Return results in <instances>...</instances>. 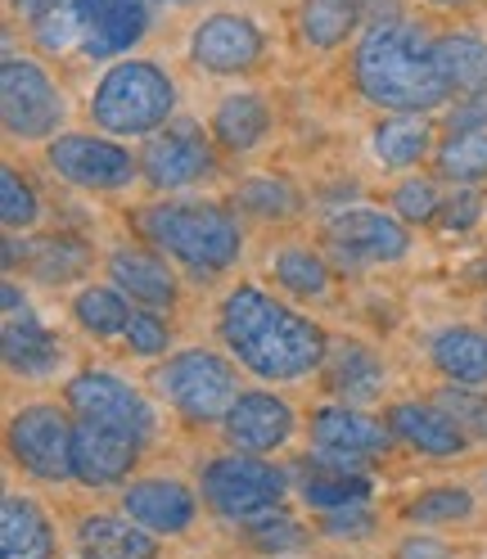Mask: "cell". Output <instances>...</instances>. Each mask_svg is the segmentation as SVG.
<instances>
[{
	"label": "cell",
	"mask_w": 487,
	"mask_h": 559,
	"mask_svg": "<svg viewBox=\"0 0 487 559\" xmlns=\"http://www.w3.org/2000/svg\"><path fill=\"white\" fill-rule=\"evenodd\" d=\"M222 338L239 357L243 370L258 379H302L325 361V334L317 321L298 317L294 307L275 302L271 294L239 285L222 302Z\"/></svg>",
	"instance_id": "cell-1"
},
{
	"label": "cell",
	"mask_w": 487,
	"mask_h": 559,
	"mask_svg": "<svg viewBox=\"0 0 487 559\" xmlns=\"http://www.w3.org/2000/svg\"><path fill=\"white\" fill-rule=\"evenodd\" d=\"M357 86L370 104L379 109H397V114H425L438 109L447 99V78L438 68L433 41H425L415 27L406 23H379L366 32V41L357 46L353 59Z\"/></svg>",
	"instance_id": "cell-2"
},
{
	"label": "cell",
	"mask_w": 487,
	"mask_h": 559,
	"mask_svg": "<svg viewBox=\"0 0 487 559\" xmlns=\"http://www.w3.org/2000/svg\"><path fill=\"white\" fill-rule=\"evenodd\" d=\"M141 230L158 243L163 253H171L177 262L213 275L226 271L239 249H243V235L235 226L230 213L213 203H158L141 213Z\"/></svg>",
	"instance_id": "cell-3"
},
{
	"label": "cell",
	"mask_w": 487,
	"mask_h": 559,
	"mask_svg": "<svg viewBox=\"0 0 487 559\" xmlns=\"http://www.w3.org/2000/svg\"><path fill=\"white\" fill-rule=\"evenodd\" d=\"M177 109V91H171L167 73L145 59H131L109 68V78L99 82L91 114L109 135H150L163 122H171Z\"/></svg>",
	"instance_id": "cell-4"
},
{
	"label": "cell",
	"mask_w": 487,
	"mask_h": 559,
	"mask_svg": "<svg viewBox=\"0 0 487 559\" xmlns=\"http://www.w3.org/2000/svg\"><path fill=\"white\" fill-rule=\"evenodd\" d=\"M285 487L289 478L249 451H235V456H222L203 469V501L222 519H258L271 506H281Z\"/></svg>",
	"instance_id": "cell-5"
},
{
	"label": "cell",
	"mask_w": 487,
	"mask_h": 559,
	"mask_svg": "<svg viewBox=\"0 0 487 559\" xmlns=\"http://www.w3.org/2000/svg\"><path fill=\"white\" fill-rule=\"evenodd\" d=\"M163 389H167L171 406H177L186 419H194V425H207V419H226V411L239 397L235 370L217 353H203V347H190V353L167 361Z\"/></svg>",
	"instance_id": "cell-6"
},
{
	"label": "cell",
	"mask_w": 487,
	"mask_h": 559,
	"mask_svg": "<svg viewBox=\"0 0 487 559\" xmlns=\"http://www.w3.org/2000/svg\"><path fill=\"white\" fill-rule=\"evenodd\" d=\"M0 114H5L10 135L41 140L63 118V95L55 91V82L41 63L5 59V68H0Z\"/></svg>",
	"instance_id": "cell-7"
},
{
	"label": "cell",
	"mask_w": 487,
	"mask_h": 559,
	"mask_svg": "<svg viewBox=\"0 0 487 559\" xmlns=\"http://www.w3.org/2000/svg\"><path fill=\"white\" fill-rule=\"evenodd\" d=\"M10 451L14 461L46 483L73 478V425L59 406H27L10 419Z\"/></svg>",
	"instance_id": "cell-8"
},
{
	"label": "cell",
	"mask_w": 487,
	"mask_h": 559,
	"mask_svg": "<svg viewBox=\"0 0 487 559\" xmlns=\"http://www.w3.org/2000/svg\"><path fill=\"white\" fill-rule=\"evenodd\" d=\"M50 167L59 171L63 181H73L82 190H122L135 177V163L122 145L99 135H59L50 145Z\"/></svg>",
	"instance_id": "cell-9"
},
{
	"label": "cell",
	"mask_w": 487,
	"mask_h": 559,
	"mask_svg": "<svg viewBox=\"0 0 487 559\" xmlns=\"http://www.w3.org/2000/svg\"><path fill=\"white\" fill-rule=\"evenodd\" d=\"M68 406H73L82 419H99V425L127 429L131 438H141V442L154 429L150 402L135 393L131 383H122L114 374H99V370H82L73 383H68Z\"/></svg>",
	"instance_id": "cell-10"
},
{
	"label": "cell",
	"mask_w": 487,
	"mask_h": 559,
	"mask_svg": "<svg viewBox=\"0 0 487 559\" xmlns=\"http://www.w3.org/2000/svg\"><path fill=\"white\" fill-rule=\"evenodd\" d=\"M135 456H141V438L78 415V425H73V478H82L86 487H114L135 469Z\"/></svg>",
	"instance_id": "cell-11"
},
{
	"label": "cell",
	"mask_w": 487,
	"mask_h": 559,
	"mask_svg": "<svg viewBox=\"0 0 487 559\" xmlns=\"http://www.w3.org/2000/svg\"><path fill=\"white\" fill-rule=\"evenodd\" d=\"M141 171L154 190H181L190 181H199L207 171V145H203V131L190 118L167 122L163 135H154L145 145Z\"/></svg>",
	"instance_id": "cell-12"
},
{
	"label": "cell",
	"mask_w": 487,
	"mask_h": 559,
	"mask_svg": "<svg viewBox=\"0 0 487 559\" xmlns=\"http://www.w3.org/2000/svg\"><path fill=\"white\" fill-rule=\"evenodd\" d=\"M289 433H294V411L275 393H239L235 406L226 411V438L235 451H249V456L285 447Z\"/></svg>",
	"instance_id": "cell-13"
},
{
	"label": "cell",
	"mask_w": 487,
	"mask_h": 559,
	"mask_svg": "<svg viewBox=\"0 0 487 559\" xmlns=\"http://www.w3.org/2000/svg\"><path fill=\"white\" fill-rule=\"evenodd\" d=\"M258 55H262V32L235 14L203 19L190 37V59L207 68V73H239V68L258 63Z\"/></svg>",
	"instance_id": "cell-14"
},
{
	"label": "cell",
	"mask_w": 487,
	"mask_h": 559,
	"mask_svg": "<svg viewBox=\"0 0 487 559\" xmlns=\"http://www.w3.org/2000/svg\"><path fill=\"white\" fill-rule=\"evenodd\" d=\"M82 23H86V55L109 59L131 50L150 32V5L145 0H78Z\"/></svg>",
	"instance_id": "cell-15"
},
{
	"label": "cell",
	"mask_w": 487,
	"mask_h": 559,
	"mask_svg": "<svg viewBox=\"0 0 487 559\" xmlns=\"http://www.w3.org/2000/svg\"><path fill=\"white\" fill-rule=\"evenodd\" d=\"M330 239L357 262H397L411 249V235L397 222H389L384 213H370V207L338 213L330 222Z\"/></svg>",
	"instance_id": "cell-16"
},
{
	"label": "cell",
	"mask_w": 487,
	"mask_h": 559,
	"mask_svg": "<svg viewBox=\"0 0 487 559\" xmlns=\"http://www.w3.org/2000/svg\"><path fill=\"white\" fill-rule=\"evenodd\" d=\"M302 469H311L302 478V501L311 510H338L370 497V478L361 474L357 456H338V451L317 447V456H307Z\"/></svg>",
	"instance_id": "cell-17"
},
{
	"label": "cell",
	"mask_w": 487,
	"mask_h": 559,
	"mask_svg": "<svg viewBox=\"0 0 487 559\" xmlns=\"http://www.w3.org/2000/svg\"><path fill=\"white\" fill-rule=\"evenodd\" d=\"M389 429L393 438H402L406 447L425 451V456H456L470 447L465 429L451 419L438 402H397L389 411Z\"/></svg>",
	"instance_id": "cell-18"
},
{
	"label": "cell",
	"mask_w": 487,
	"mask_h": 559,
	"mask_svg": "<svg viewBox=\"0 0 487 559\" xmlns=\"http://www.w3.org/2000/svg\"><path fill=\"white\" fill-rule=\"evenodd\" d=\"M389 425H379L375 415L366 411H353V406H325L317 411V419H311V438H317V447L325 451H338V456H375V451L389 447Z\"/></svg>",
	"instance_id": "cell-19"
},
{
	"label": "cell",
	"mask_w": 487,
	"mask_h": 559,
	"mask_svg": "<svg viewBox=\"0 0 487 559\" xmlns=\"http://www.w3.org/2000/svg\"><path fill=\"white\" fill-rule=\"evenodd\" d=\"M122 510L150 533H186L194 523V497L181 483H163V478L131 483L122 492Z\"/></svg>",
	"instance_id": "cell-20"
},
{
	"label": "cell",
	"mask_w": 487,
	"mask_h": 559,
	"mask_svg": "<svg viewBox=\"0 0 487 559\" xmlns=\"http://www.w3.org/2000/svg\"><path fill=\"white\" fill-rule=\"evenodd\" d=\"M0 559H55V533L37 501L5 497V510H0Z\"/></svg>",
	"instance_id": "cell-21"
},
{
	"label": "cell",
	"mask_w": 487,
	"mask_h": 559,
	"mask_svg": "<svg viewBox=\"0 0 487 559\" xmlns=\"http://www.w3.org/2000/svg\"><path fill=\"white\" fill-rule=\"evenodd\" d=\"M109 275L114 285L122 294H131V302L141 307H167L171 298H177V280H171V271L154 258V253H141V249H118L109 258Z\"/></svg>",
	"instance_id": "cell-22"
},
{
	"label": "cell",
	"mask_w": 487,
	"mask_h": 559,
	"mask_svg": "<svg viewBox=\"0 0 487 559\" xmlns=\"http://www.w3.org/2000/svg\"><path fill=\"white\" fill-rule=\"evenodd\" d=\"M78 542L91 559H154V537L135 519H109V514L82 519Z\"/></svg>",
	"instance_id": "cell-23"
},
{
	"label": "cell",
	"mask_w": 487,
	"mask_h": 559,
	"mask_svg": "<svg viewBox=\"0 0 487 559\" xmlns=\"http://www.w3.org/2000/svg\"><path fill=\"white\" fill-rule=\"evenodd\" d=\"M429 353H433V366L447 374V379H456V383H470V389H478V383H487V334L483 330H442L433 343H429Z\"/></svg>",
	"instance_id": "cell-24"
},
{
	"label": "cell",
	"mask_w": 487,
	"mask_h": 559,
	"mask_svg": "<svg viewBox=\"0 0 487 559\" xmlns=\"http://www.w3.org/2000/svg\"><path fill=\"white\" fill-rule=\"evenodd\" d=\"M438 68L451 91L461 95H487V41L465 37V32H451V37L433 41Z\"/></svg>",
	"instance_id": "cell-25"
},
{
	"label": "cell",
	"mask_w": 487,
	"mask_h": 559,
	"mask_svg": "<svg viewBox=\"0 0 487 559\" xmlns=\"http://www.w3.org/2000/svg\"><path fill=\"white\" fill-rule=\"evenodd\" d=\"M0 353L14 374H46L59 361V343L46 325H37L32 317H5V334H0Z\"/></svg>",
	"instance_id": "cell-26"
},
{
	"label": "cell",
	"mask_w": 487,
	"mask_h": 559,
	"mask_svg": "<svg viewBox=\"0 0 487 559\" xmlns=\"http://www.w3.org/2000/svg\"><path fill=\"white\" fill-rule=\"evenodd\" d=\"M379 383H384V366L370 347L361 343H343L334 361H330V389L347 402H370L379 393Z\"/></svg>",
	"instance_id": "cell-27"
},
{
	"label": "cell",
	"mask_w": 487,
	"mask_h": 559,
	"mask_svg": "<svg viewBox=\"0 0 487 559\" xmlns=\"http://www.w3.org/2000/svg\"><path fill=\"white\" fill-rule=\"evenodd\" d=\"M266 127H271V114H266V104L258 95H230L217 109V118H213L217 140L226 150H235V154L253 150L258 140L266 135Z\"/></svg>",
	"instance_id": "cell-28"
},
{
	"label": "cell",
	"mask_w": 487,
	"mask_h": 559,
	"mask_svg": "<svg viewBox=\"0 0 487 559\" xmlns=\"http://www.w3.org/2000/svg\"><path fill=\"white\" fill-rule=\"evenodd\" d=\"M298 27H302V37L311 46L330 50V46L347 41V32L357 27V5L353 0H302Z\"/></svg>",
	"instance_id": "cell-29"
},
{
	"label": "cell",
	"mask_w": 487,
	"mask_h": 559,
	"mask_svg": "<svg viewBox=\"0 0 487 559\" xmlns=\"http://www.w3.org/2000/svg\"><path fill=\"white\" fill-rule=\"evenodd\" d=\"M429 150V122L425 118H389L375 131V158L384 167H411Z\"/></svg>",
	"instance_id": "cell-30"
},
{
	"label": "cell",
	"mask_w": 487,
	"mask_h": 559,
	"mask_svg": "<svg viewBox=\"0 0 487 559\" xmlns=\"http://www.w3.org/2000/svg\"><path fill=\"white\" fill-rule=\"evenodd\" d=\"M271 271H275V285L298 298H325V289H330V266L307 249H285Z\"/></svg>",
	"instance_id": "cell-31"
},
{
	"label": "cell",
	"mask_w": 487,
	"mask_h": 559,
	"mask_svg": "<svg viewBox=\"0 0 487 559\" xmlns=\"http://www.w3.org/2000/svg\"><path fill=\"white\" fill-rule=\"evenodd\" d=\"M438 171L447 181H483L487 177V131H456L438 150Z\"/></svg>",
	"instance_id": "cell-32"
},
{
	"label": "cell",
	"mask_w": 487,
	"mask_h": 559,
	"mask_svg": "<svg viewBox=\"0 0 487 559\" xmlns=\"http://www.w3.org/2000/svg\"><path fill=\"white\" fill-rule=\"evenodd\" d=\"M73 317L82 321V330H91V334H118V330H127V321H131V311H127V302H122V289H86V294H78V302H73Z\"/></svg>",
	"instance_id": "cell-33"
},
{
	"label": "cell",
	"mask_w": 487,
	"mask_h": 559,
	"mask_svg": "<svg viewBox=\"0 0 487 559\" xmlns=\"http://www.w3.org/2000/svg\"><path fill=\"white\" fill-rule=\"evenodd\" d=\"M302 523L298 519H289L285 510H266V514H258V519H249V542L258 546V550H266V555H285V550H298L302 546Z\"/></svg>",
	"instance_id": "cell-34"
},
{
	"label": "cell",
	"mask_w": 487,
	"mask_h": 559,
	"mask_svg": "<svg viewBox=\"0 0 487 559\" xmlns=\"http://www.w3.org/2000/svg\"><path fill=\"white\" fill-rule=\"evenodd\" d=\"M433 402L456 419L470 442H487V397L483 393H470V383H456V389H442Z\"/></svg>",
	"instance_id": "cell-35"
},
{
	"label": "cell",
	"mask_w": 487,
	"mask_h": 559,
	"mask_svg": "<svg viewBox=\"0 0 487 559\" xmlns=\"http://www.w3.org/2000/svg\"><path fill=\"white\" fill-rule=\"evenodd\" d=\"M415 523H456V519H470L474 514V497L465 487H433L420 501H411L406 510Z\"/></svg>",
	"instance_id": "cell-36"
},
{
	"label": "cell",
	"mask_w": 487,
	"mask_h": 559,
	"mask_svg": "<svg viewBox=\"0 0 487 559\" xmlns=\"http://www.w3.org/2000/svg\"><path fill=\"white\" fill-rule=\"evenodd\" d=\"M32 32H37V46L46 50H63L86 37V23H82V10L78 0H63V5H55L50 14H41L37 23H32Z\"/></svg>",
	"instance_id": "cell-37"
},
{
	"label": "cell",
	"mask_w": 487,
	"mask_h": 559,
	"mask_svg": "<svg viewBox=\"0 0 487 559\" xmlns=\"http://www.w3.org/2000/svg\"><path fill=\"white\" fill-rule=\"evenodd\" d=\"M0 222H5V230H23L37 222V194L14 167L0 171Z\"/></svg>",
	"instance_id": "cell-38"
},
{
	"label": "cell",
	"mask_w": 487,
	"mask_h": 559,
	"mask_svg": "<svg viewBox=\"0 0 487 559\" xmlns=\"http://www.w3.org/2000/svg\"><path fill=\"white\" fill-rule=\"evenodd\" d=\"M294 203H298V199H294V190H289L285 181H249V186H243V194H239L243 213L266 217V222L294 213Z\"/></svg>",
	"instance_id": "cell-39"
},
{
	"label": "cell",
	"mask_w": 487,
	"mask_h": 559,
	"mask_svg": "<svg viewBox=\"0 0 487 559\" xmlns=\"http://www.w3.org/2000/svg\"><path fill=\"white\" fill-rule=\"evenodd\" d=\"M393 207L402 213V222H433V217L442 213V199H438V186H433V181L411 177V181L397 186Z\"/></svg>",
	"instance_id": "cell-40"
},
{
	"label": "cell",
	"mask_w": 487,
	"mask_h": 559,
	"mask_svg": "<svg viewBox=\"0 0 487 559\" xmlns=\"http://www.w3.org/2000/svg\"><path fill=\"white\" fill-rule=\"evenodd\" d=\"M127 343H131V353H141V357H154V353H163L167 347V330H163V321L154 317V311L145 307V311H131V321H127Z\"/></svg>",
	"instance_id": "cell-41"
},
{
	"label": "cell",
	"mask_w": 487,
	"mask_h": 559,
	"mask_svg": "<svg viewBox=\"0 0 487 559\" xmlns=\"http://www.w3.org/2000/svg\"><path fill=\"white\" fill-rule=\"evenodd\" d=\"M478 213H483V190H478V186H461L456 194L442 203V213H438V217H442L447 230H456V235H461V230H470V226L478 222Z\"/></svg>",
	"instance_id": "cell-42"
},
{
	"label": "cell",
	"mask_w": 487,
	"mask_h": 559,
	"mask_svg": "<svg viewBox=\"0 0 487 559\" xmlns=\"http://www.w3.org/2000/svg\"><path fill=\"white\" fill-rule=\"evenodd\" d=\"M370 528H375V519L361 510V501L325 510V533H334V537H366Z\"/></svg>",
	"instance_id": "cell-43"
},
{
	"label": "cell",
	"mask_w": 487,
	"mask_h": 559,
	"mask_svg": "<svg viewBox=\"0 0 487 559\" xmlns=\"http://www.w3.org/2000/svg\"><path fill=\"white\" fill-rule=\"evenodd\" d=\"M447 127H451V135H456V131H483L487 127V95H474L465 109H456L447 118Z\"/></svg>",
	"instance_id": "cell-44"
},
{
	"label": "cell",
	"mask_w": 487,
	"mask_h": 559,
	"mask_svg": "<svg viewBox=\"0 0 487 559\" xmlns=\"http://www.w3.org/2000/svg\"><path fill=\"white\" fill-rule=\"evenodd\" d=\"M397 559H447V546L429 542V537H411L397 546Z\"/></svg>",
	"instance_id": "cell-45"
},
{
	"label": "cell",
	"mask_w": 487,
	"mask_h": 559,
	"mask_svg": "<svg viewBox=\"0 0 487 559\" xmlns=\"http://www.w3.org/2000/svg\"><path fill=\"white\" fill-rule=\"evenodd\" d=\"M55 5H63V0H14V10H19L23 19H32V23H37L41 14H50Z\"/></svg>",
	"instance_id": "cell-46"
},
{
	"label": "cell",
	"mask_w": 487,
	"mask_h": 559,
	"mask_svg": "<svg viewBox=\"0 0 487 559\" xmlns=\"http://www.w3.org/2000/svg\"><path fill=\"white\" fill-rule=\"evenodd\" d=\"M429 5H438V10H456V5H470V0H429Z\"/></svg>",
	"instance_id": "cell-47"
},
{
	"label": "cell",
	"mask_w": 487,
	"mask_h": 559,
	"mask_svg": "<svg viewBox=\"0 0 487 559\" xmlns=\"http://www.w3.org/2000/svg\"><path fill=\"white\" fill-rule=\"evenodd\" d=\"M171 5H186V0H171Z\"/></svg>",
	"instance_id": "cell-48"
}]
</instances>
